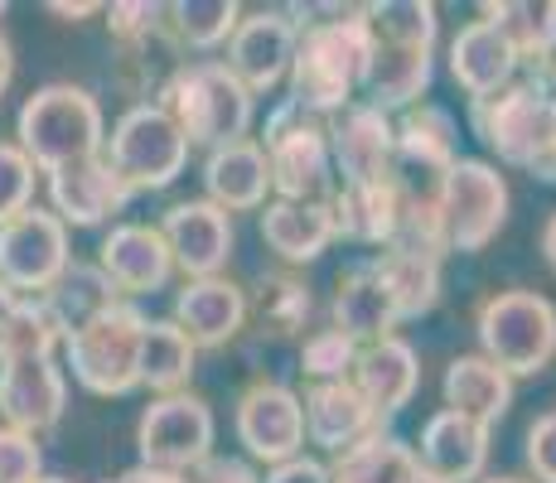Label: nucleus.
<instances>
[{
  "label": "nucleus",
  "mask_w": 556,
  "mask_h": 483,
  "mask_svg": "<svg viewBox=\"0 0 556 483\" xmlns=\"http://www.w3.org/2000/svg\"><path fill=\"white\" fill-rule=\"evenodd\" d=\"M309 15L325 20H301V45H295L291 59L286 97L301 112L329 122L349 102H358L372 63V35L368 20H363V5H309Z\"/></svg>",
  "instance_id": "f257e3e1"
},
{
  "label": "nucleus",
  "mask_w": 556,
  "mask_h": 483,
  "mask_svg": "<svg viewBox=\"0 0 556 483\" xmlns=\"http://www.w3.org/2000/svg\"><path fill=\"white\" fill-rule=\"evenodd\" d=\"M155 102L175 116L189 150H223L232 141H248L256 122V97L232 78L223 59H185Z\"/></svg>",
  "instance_id": "f03ea898"
},
{
  "label": "nucleus",
  "mask_w": 556,
  "mask_h": 483,
  "mask_svg": "<svg viewBox=\"0 0 556 483\" xmlns=\"http://www.w3.org/2000/svg\"><path fill=\"white\" fill-rule=\"evenodd\" d=\"M15 145L35 160L39 175L102 155L106 116L102 102L78 82H45L25 97L15 116Z\"/></svg>",
  "instance_id": "7ed1b4c3"
},
{
  "label": "nucleus",
  "mask_w": 556,
  "mask_h": 483,
  "mask_svg": "<svg viewBox=\"0 0 556 483\" xmlns=\"http://www.w3.org/2000/svg\"><path fill=\"white\" fill-rule=\"evenodd\" d=\"M256 145L266 150L271 165V193L291 203H329L339 189L334 155H329V131L319 116L301 112L291 97L271 106Z\"/></svg>",
  "instance_id": "20e7f679"
},
{
  "label": "nucleus",
  "mask_w": 556,
  "mask_h": 483,
  "mask_svg": "<svg viewBox=\"0 0 556 483\" xmlns=\"http://www.w3.org/2000/svg\"><path fill=\"white\" fill-rule=\"evenodd\" d=\"M475 334L479 353L513 382L538 378L556 358V305L538 290H498L479 305Z\"/></svg>",
  "instance_id": "39448f33"
},
{
  "label": "nucleus",
  "mask_w": 556,
  "mask_h": 483,
  "mask_svg": "<svg viewBox=\"0 0 556 483\" xmlns=\"http://www.w3.org/2000/svg\"><path fill=\"white\" fill-rule=\"evenodd\" d=\"M141 334L146 315L131 300H116L63 339V372L92 396H131L141 386Z\"/></svg>",
  "instance_id": "423d86ee"
},
{
  "label": "nucleus",
  "mask_w": 556,
  "mask_h": 483,
  "mask_svg": "<svg viewBox=\"0 0 556 483\" xmlns=\"http://www.w3.org/2000/svg\"><path fill=\"white\" fill-rule=\"evenodd\" d=\"M102 160L112 165V175L122 179L136 199V193L169 189L179 175H185L189 169V141H185V131L175 126V116H169L165 106L141 102V106H126V112L112 122Z\"/></svg>",
  "instance_id": "0eeeda50"
},
{
  "label": "nucleus",
  "mask_w": 556,
  "mask_h": 483,
  "mask_svg": "<svg viewBox=\"0 0 556 483\" xmlns=\"http://www.w3.org/2000/svg\"><path fill=\"white\" fill-rule=\"evenodd\" d=\"M508 203H513V193H508V179L498 175V165L459 155L451 165V175L441 179V189H435L445 252H459V256L484 252L504 232Z\"/></svg>",
  "instance_id": "6e6552de"
},
{
  "label": "nucleus",
  "mask_w": 556,
  "mask_h": 483,
  "mask_svg": "<svg viewBox=\"0 0 556 483\" xmlns=\"http://www.w3.org/2000/svg\"><path fill=\"white\" fill-rule=\"evenodd\" d=\"M552 116H556V97L538 78H518L504 92L469 102V131L484 141L489 155H498V165L528 169Z\"/></svg>",
  "instance_id": "1a4fd4ad"
},
{
  "label": "nucleus",
  "mask_w": 556,
  "mask_h": 483,
  "mask_svg": "<svg viewBox=\"0 0 556 483\" xmlns=\"http://www.w3.org/2000/svg\"><path fill=\"white\" fill-rule=\"evenodd\" d=\"M213 440H218V421H213V406L203 396L194 392L155 396L141 411V421H136V449H141L136 465L189 474L213 455Z\"/></svg>",
  "instance_id": "9d476101"
},
{
  "label": "nucleus",
  "mask_w": 556,
  "mask_h": 483,
  "mask_svg": "<svg viewBox=\"0 0 556 483\" xmlns=\"http://www.w3.org/2000/svg\"><path fill=\"white\" fill-rule=\"evenodd\" d=\"M232 435H238L248 465H286V459L305 455V411L301 392L286 382H252L238 396L232 411Z\"/></svg>",
  "instance_id": "9b49d317"
},
{
  "label": "nucleus",
  "mask_w": 556,
  "mask_h": 483,
  "mask_svg": "<svg viewBox=\"0 0 556 483\" xmlns=\"http://www.w3.org/2000/svg\"><path fill=\"white\" fill-rule=\"evenodd\" d=\"M295 45H301V20H295L291 10H281V5L242 10L223 63H228V73L252 97H266V92H276L286 78H291Z\"/></svg>",
  "instance_id": "f8f14e48"
},
{
  "label": "nucleus",
  "mask_w": 556,
  "mask_h": 483,
  "mask_svg": "<svg viewBox=\"0 0 556 483\" xmlns=\"http://www.w3.org/2000/svg\"><path fill=\"white\" fill-rule=\"evenodd\" d=\"M68 262V228L45 203L25 208L0 228V285H10L15 295H49V285L59 281Z\"/></svg>",
  "instance_id": "ddd939ff"
},
{
  "label": "nucleus",
  "mask_w": 556,
  "mask_h": 483,
  "mask_svg": "<svg viewBox=\"0 0 556 483\" xmlns=\"http://www.w3.org/2000/svg\"><path fill=\"white\" fill-rule=\"evenodd\" d=\"M160 238L169 246V262L185 281H208L223 276V266L232 262V246H238V228H232V213H223L208 199H179L165 208V218L155 223Z\"/></svg>",
  "instance_id": "4468645a"
},
{
  "label": "nucleus",
  "mask_w": 556,
  "mask_h": 483,
  "mask_svg": "<svg viewBox=\"0 0 556 483\" xmlns=\"http://www.w3.org/2000/svg\"><path fill=\"white\" fill-rule=\"evenodd\" d=\"M329 131V155H334V175L339 185H382L392 179L397 165V126L388 112L358 102H349L339 116L325 122Z\"/></svg>",
  "instance_id": "2eb2a0df"
},
{
  "label": "nucleus",
  "mask_w": 556,
  "mask_h": 483,
  "mask_svg": "<svg viewBox=\"0 0 556 483\" xmlns=\"http://www.w3.org/2000/svg\"><path fill=\"white\" fill-rule=\"evenodd\" d=\"M392 126H397V165H392V179L412 193H435L441 179L451 175V165L459 160L455 116L435 102H416Z\"/></svg>",
  "instance_id": "dca6fc26"
},
{
  "label": "nucleus",
  "mask_w": 556,
  "mask_h": 483,
  "mask_svg": "<svg viewBox=\"0 0 556 483\" xmlns=\"http://www.w3.org/2000/svg\"><path fill=\"white\" fill-rule=\"evenodd\" d=\"M68 411V372L59 358H5L0 363V425L45 435Z\"/></svg>",
  "instance_id": "f3484780"
},
{
  "label": "nucleus",
  "mask_w": 556,
  "mask_h": 483,
  "mask_svg": "<svg viewBox=\"0 0 556 483\" xmlns=\"http://www.w3.org/2000/svg\"><path fill=\"white\" fill-rule=\"evenodd\" d=\"M92 262L102 266V276L116 285L122 300L155 295L175 281V262H169V246L155 223H112Z\"/></svg>",
  "instance_id": "a211bd4d"
},
{
  "label": "nucleus",
  "mask_w": 556,
  "mask_h": 483,
  "mask_svg": "<svg viewBox=\"0 0 556 483\" xmlns=\"http://www.w3.org/2000/svg\"><path fill=\"white\" fill-rule=\"evenodd\" d=\"M45 193H49L45 208L63 228H102V223H112L131 203V189L112 175V165L102 155L45 175Z\"/></svg>",
  "instance_id": "6ab92c4d"
},
{
  "label": "nucleus",
  "mask_w": 556,
  "mask_h": 483,
  "mask_svg": "<svg viewBox=\"0 0 556 483\" xmlns=\"http://www.w3.org/2000/svg\"><path fill=\"white\" fill-rule=\"evenodd\" d=\"M169 319L185 329L194 348H228V343L248 329V290L238 281H228V276L185 281L175 290Z\"/></svg>",
  "instance_id": "aec40b11"
},
{
  "label": "nucleus",
  "mask_w": 556,
  "mask_h": 483,
  "mask_svg": "<svg viewBox=\"0 0 556 483\" xmlns=\"http://www.w3.org/2000/svg\"><path fill=\"white\" fill-rule=\"evenodd\" d=\"M416 465L426 474L445 479V483H479L484 479V465H489V425L469 421L459 411H435L426 416L421 435H416Z\"/></svg>",
  "instance_id": "412c9836"
},
{
  "label": "nucleus",
  "mask_w": 556,
  "mask_h": 483,
  "mask_svg": "<svg viewBox=\"0 0 556 483\" xmlns=\"http://www.w3.org/2000/svg\"><path fill=\"white\" fill-rule=\"evenodd\" d=\"M305 411V445L325 449V455H344L358 440L382 431L378 411L368 406V396L354 382H309L301 396Z\"/></svg>",
  "instance_id": "4be33fe9"
},
{
  "label": "nucleus",
  "mask_w": 556,
  "mask_h": 483,
  "mask_svg": "<svg viewBox=\"0 0 556 483\" xmlns=\"http://www.w3.org/2000/svg\"><path fill=\"white\" fill-rule=\"evenodd\" d=\"M445 68H451L455 88L465 92L469 102H479V97H494V92H504L508 82H518L522 63L508 39L479 15V20H469V25H459V35L451 39V49H445Z\"/></svg>",
  "instance_id": "5701e85b"
},
{
  "label": "nucleus",
  "mask_w": 556,
  "mask_h": 483,
  "mask_svg": "<svg viewBox=\"0 0 556 483\" xmlns=\"http://www.w3.org/2000/svg\"><path fill=\"white\" fill-rule=\"evenodd\" d=\"M203 199L223 213H262L271 203V165L256 136L203 155Z\"/></svg>",
  "instance_id": "b1692460"
},
{
  "label": "nucleus",
  "mask_w": 556,
  "mask_h": 483,
  "mask_svg": "<svg viewBox=\"0 0 556 483\" xmlns=\"http://www.w3.org/2000/svg\"><path fill=\"white\" fill-rule=\"evenodd\" d=\"M349 382L368 396V406L378 411V421H392L397 411L412 406L416 386H421V358H416V348L402 334L363 343L358 363H354V378Z\"/></svg>",
  "instance_id": "393cba45"
},
{
  "label": "nucleus",
  "mask_w": 556,
  "mask_h": 483,
  "mask_svg": "<svg viewBox=\"0 0 556 483\" xmlns=\"http://www.w3.org/2000/svg\"><path fill=\"white\" fill-rule=\"evenodd\" d=\"M334 213V242L354 246H392L402 228V185L382 179V185H339L329 199Z\"/></svg>",
  "instance_id": "a878e982"
},
{
  "label": "nucleus",
  "mask_w": 556,
  "mask_h": 483,
  "mask_svg": "<svg viewBox=\"0 0 556 483\" xmlns=\"http://www.w3.org/2000/svg\"><path fill=\"white\" fill-rule=\"evenodd\" d=\"M266 252L281 256L286 266H309L334 246V213L329 203H291V199H271L256 218Z\"/></svg>",
  "instance_id": "bb28decb"
},
{
  "label": "nucleus",
  "mask_w": 556,
  "mask_h": 483,
  "mask_svg": "<svg viewBox=\"0 0 556 483\" xmlns=\"http://www.w3.org/2000/svg\"><path fill=\"white\" fill-rule=\"evenodd\" d=\"M329 325L339 329V334H349L363 348V343H378V339H392L397 334V309H392L388 290L378 285V276H372L368 262L349 266V271H339L334 281V295H329Z\"/></svg>",
  "instance_id": "cd10ccee"
},
{
  "label": "nucleus",
  "mask_w": 556,
  "mask_h": 483,
  "mask_svg": "<svg viewBox=\"0 0 556 483\" xmlns=\"http://www.w3.org/2000/svg\"><path fill=\"white\" fill-rule=\"evenodd\" d=\"M372 276L378 285L388 290L392 309H397L402 325L412 319H426L445 295V271H441V256H426V252H406V246H382V252L368 256Z\"/></svg>",
  "instance_id": "c85d7f7f"
},
{
  "label": "nucleus",
  "mask_w": 556,
  "mask_h": 483,
  "mask_svg": "<svg viewBox=\"0 0 556 483\" xmlns=\"http://www.w3.org/2000/svg\"><path fill=\"white\" fill-rule=\"evenodd\" d=\"M441 402H445V411H459V416H469V421L494 431V425L513 411V378L498 372L484 353H459V358L445 363Z\"/></svg>",
  "instance_id": "c756f323"
},
{
  "label": "nucleus",
  "mask_w": 556,
  "mask_h": 483,
  "mask_svg": "<svg viewBox=\"0 0 556 483\" xmlns=\"http://www.w3.org/2000/svg\"><path fill=\"white\" fill-rule=\"evenodd\" d=\"M435 78V49H402V45H372L368 78H363V102L378 112H406L431 92Z\"/></svg>",
  "instance_id": "7c9ffc66"
},
{
  "label": "nucleus",
  "mask_w": 556,
  "mask_h": 483,
  "mask_svg": "<svg viewBox=\"0 0 556 483\" xmlns=\"http://www.w3.org/2000/svg\"><path fill=\"white\" fill-rule=\"evenodd\" d=\"M479 15L513 45L528 78L556 53V0H498V5H484Z\"/></svg>",
  "instance_id": "2f4dec72"
},
{
  "label": "nucleus",
  "mask_w": 556,
  "mask_h": 483,
  "mask_svg": "<svg viewBox=\"0 0 556 483\" xmlns=\"http://www.w3.org/2000/svg\"><path fill=\"white\" fill-rule=\"evenodd\" d=\"M315 315V295L301 276L291 271H262V281L248 295V319L271 339H301Z\"/></svg>",
  "instance_id": "473e14b6"
},
{
  "label": "nucleus",
  "mask_w": 556,
  "mask_h": 483,
  "mask_svg": "<svg viewBox=\"0 0 556 483\" xmlns=\"http://www.w3.org/2000/svg\"><path fill=\"white\" fill-rule=\"evenodd\" d=\"M194 363H199V348L189 343V334L175 325V319H146V334H141V386H151L155 396L189 392Z\"/></svg>",
  "instance_id": "72a5a7b5"
},
{
  "label": "nucleus",
  "mask_w": 556,
  "mask_h": 483,
  "mask_svg": "<svg viewBox=\"0 0 556 483\" xmlns=\"http://www.w3.org/2000/svg\"><path fill=\"white\" fill-rule=\"evenodd\" d=\"M416 449L392 431H372L354 449L334 455L329 483H412L416 479Z\"/></svg>",
  "instance_id": "f704fd0d"
},
{
  "label": "nucleus",
  "mask_w": 556,
  "mask_h": 483,
  "mask_svg": "<svg viewBox=\"0 0 556 483\" xmlns=\"http://www.w3.org/2000/svg\"><path fill=\"white\" fill-rule=\"evenodd\" d=\"M238 20H242L238 0H175V5H165V29L179 45V53L228 49Z\"/></svg>",
  "instance_id": "c9c22d12"
},
{
  "label": "nucleus",
  "mask_w": 556,
  "mask_h": 483,
  "mask_svg": "<svg viewBox=\"0 0 556 483\" xmlns=\"http://www.w3.org/2000/svg\"><path fill=\"white\" fill-rule=\"evenodd\" d=\"M68 325L53 309L49 295H15V315H10L5 358H59ZM0 358V363H5Z\"/></svg>",
  "instance_id": "e433bc0d"
},
{
  "label": "nucleus",
  "mask_w": 556,
  "mask_h": 483,
  "mask_svg": "<svg viewBox=\"0 0 556 483\" xmlns=\"http://www.w3.org/2000/svg\"><path fill=\"white\" fill-rule=\"evenodd\" d=\"M372 45H402V49H435L441 39V10L431 0H382L363 5Z\"/></svg>",
  "instance_id": "4c0bfd02"
},
{
  "label": "nucleus",
  "mask_w": 556,
  "mask_h": 483,
  "mask_svg": "<svg viewBox=\"0 0 556 483\" xmlns=\"http://www.w3.org/2000/svg\"><path fill=\"white\" fill-rule=\"evenodd\" d=\"M49 300H53V309L63 315V325H68V334L73 329H83L88 319H98L102 309H112L116 300V285L102 276V266L98 262H78L73 256L68 266H63V276L49 285Z\"/></svg>",
  "instance_id": "58836bf2"
},
{
  "label": "nucleus",
  "mask_w": 556,
  "mask_h": 483,
  "mask_svg": "<svg viewBox=\"0 0 556 483\" xmlns=\"http://www.w3.org/2000/svg\"><path fill=\"white\" fill-rule=\"evenodd\" d=\"M358 363V343L349 334H339L334 325L309 329L301 339V372L309 382H349Z\"/></svg>",
  "instance_id": "ea45409f"
},
{
  "label": "nucleus",
  "mask_w": 556,
  "mask_h": 483,
  "mask_svg": "<svg viewBox=\"0 0 556 483\" xmlns=\"http://www.w3.org/2000/svg\"><path fill=\"white\" fill-rule=\"evenodd\" d=\"M39 169L35 160L25 155L15 141H0V228L10 218H20L25 208H35V193H39Z\"/></svg>",
  "instance_id": "a19ab883"
},
{
  "label": "nucleus",
  "mask_w": 556,
  "mask_h": 483,
  "mask_svg": "<svg viewBox=\"0 0 556 483\" xmlns=\"http://www.w3.org/2000/svg\"><path fill=\"white\" fill-rule=\"evenodd\" d=\"M102 15L112 45H141V39L165 29V5L160 0H112V5H102Z\"/></svg>",
  "instance_id": "79ce46f5"
},
{
  "label": "nucleus",
  "mask_w": 556,
  "mask_h": 483,
  "mask_svg": "<svg viewBox=\"0 0 556 483\" xmlns=\"http://www.w3.org/2000/svg\"><path fill=\"white\" fill-rule=\"evenodd\" d=\"M45 479V449L35 435L0 425V483H39Z\"/></svg>",
  "instance_id": "37998d69"
},
{
  "label": "nucleus",
  "mask_w": 556,
  "mask_h": 483,
  "mask_svg": "<svg viewBox=\"0 0 556 483\" xmlns=\"http://www.w3.org/2000/svg\"><path fill=\"white\" fill-rule=\"evenodd\" d=\"M522 445H528L522 459H528L532 483H556V406L528 425V440H522Z\"/></svg>",
  "instance_id": "c03bdc74"
},
{
  "label": "nucleus",
  "mask_w": 556,
  "mask_h": 483,
  "mask_svg": "<svg viewBox=\"0 0 556 483\" xmlns=\"http://www.w3.org/2000/svg\"><path fill=\"white\" fill-rule=\"evenodd\" d=\"M189 483H262V474L238 455H208L199 469H189Z\"/></svg>",
  "instance_id": "a18cd8bd"
},
{
  "label": "nucleus",
  "mask_w": 556,
  "mask_h": 483,
  "mask_svg": "<svg viewBox=\"0 0 556 483\" xmlns=\"http://www.w3.org/2000/svg\"><path fill=\"white\" fill-rule=\"evenodd\" d=\"M262 483H329V465L315 455H295L286 465H271Z\"/></svg>",
  "instance_id": "49530a36"
},
{
  "label": "nucleus",
  "mask_w": 556,
  "mask_h": 483,
  "mask_svg": "<svg viewBox=\"0 0 556 483\" xmlns=\"http://www.w3.org/2000/svg\"><path fill=\"white\" fill-rule=\"evenodd\" d=\"M528 175H532V179H542V185H556V116H552V126H547V136H542V145H538V155H532V165H528Z\"/></svg>",
  "instance_id": "de8ad7c7"
},
{
  "label": "nucleus",
  "mask_w": 556,
  "mask_h": 483,
  "mask_svg": "<svg viewBox=\"0 0 556 483\" xmlns=\"http://www.w3.org/2000/svg\"><path fill=\"white\" fill-rule=\"evenodd\" d=\"M116 483H189V474H175V469H155V465H131Z\"/></svg>",
  "instance_id": "09e8293b"
},
{
  "label": "nucleus",
  "mask_w": 556,
  "mask_h": 483,
  "mask_svg": "<svg viewBox=\"0 0 556 483\" xmlns=\"http://www.w3.org/2000/svg\"><path fill=\"white\" fill-rule=\"evenodd\" d=\"M49 15H59V20H73V25H78V20H88V15H102V5H92V0H83V5H68V0H49Z\"/></svg>",
  "instance_id": "8fccbe9b"
},
{
  "label": "nucleus",
  "mask_w": 556,
  "mask_h": 483,
  "mask_svg": "<svg viewBox=\"0 0 556 483\" xmlns=\"http://www.w3.org/2000/svg\"><path fill=\"white\" fill-rule=\"evenodd\" d=\"M10 82H15V45H10V35L0 29V97L10 92Z\"/></svg>",
  "instance_id": "3c124183"
},
{
  "label": "nucleus",
  "mask_w": 556,
  "mask_h": 483,
  "mask_svg": "<svg viewBox=\"0 0 556 483\" xmlns=\"http://www.w3.org/2000/svg\"><path fill=\"white\" fill-rule=\"evenodd\" d=\"M10 315H15V290L0 285V358H5V334H10Z\"/></svg>",
  "instance_id": "603ef678"
},
{
  "label": "nucleus",
  "mask_w": 556,
  "mask_h": 483,
  "mask_svg": "<svg viewBox=\"0 0 556 483\" xmlns=\"http://www.w3.org/2000/svg\"><path fill=\"white\" fill-rule=\"evenodd\" d=\"M538 246H542V262H547V266H552V276H556V213H552L547 223H542Z\"/></svg>",
  "instance_id": "864d4df0"
},
{
  "label": "nucleus",
  "mask_w": 556,
  "mask_h": 483,
  "mask_svg": "<svg viewBox=\"0 0 556 483\" xmlns=\"http://www.w3.org/2000/svg\"><path fill=\"white\" fill-rule=\"evenodd\" d=\"M532 78H538V82H542V88H547V92L556 97V53H552V59H547V63H542V68H538V73H532Z\"/></svg>",
  "instance_id": "5fc2aeb1"
},
{
  "label": "nucleus",
  "mask_w": 556,
  "mask_h": 483,
  "mask_svg": "<svg viewBox=\"0 0 556 483\" xmlns=\"http://www.w3.org/2000/svg\"><path fill=\"white\" fill-rule=\"evenodd\" d=\"M479 483H532V479H518V474H494V479H479Z\"/></svg>",
  "instance_id": "6e6d98bb"
},
{
  "label": "nucleus",
  "mask_w": 556,
  "mask_h": 483,
  "mask_svg": "<svg viewBox=\"0 0 556 483\" xmlns=\"http://www.w3.org/2000/svg\"><path fill=\"white\" fill-rule=\"evenodd\" d=\"M412 483H445V479H435V474H426V469H416V479Z\"/></svg>",
  "instance_id": "4d7b16f0"
},
{
  "label": "nucleus",
  "mask_w": 556,
  "mask_h": 483,
  "mask_svg": "<svg viewBox=\"0 0 556 483\" xmlns=\"http://www.w3.org/2000/svg\"><path fill=\"white\" fill-rule=\"evenodd\" d=\"M39 483H68V479H53V474H45V479H39Z\"/></svg>",
  "instance_id": "13d9d810"
},
{
  "label": "nucleus",
  "mask_w": 556,
  "mask_h": 483,
  "mask_svg": "<svg viewBox=\"0 0 556 483\" xmlns=\"http://www.w3.org/2000/svg\"><path fill=\"white\" fill-rule=\"evenodd\" d=\"M0 15H5V0H0Z\"/></svg>",
  "instance_id": "bf43d9fd"
},
{
  "label": "nucleus",
  "mask_w": 556,
  "mask_h": 483,
  "mask_svg": "<svg viewBox=\"0 0 556 483\" xmlns=\"http://www.w3.org/2000/svg\"><path fill=\"white\" fill-rule=\"evenodd\" d=\"M112 483H116V479H112Z\"/></svg>",
  "instance_id": "052dcab7"
}]
</instances>
